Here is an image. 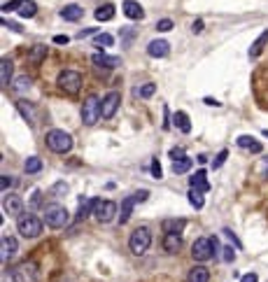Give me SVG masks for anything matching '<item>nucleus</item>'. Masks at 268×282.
<instances>
[{"mask_svg": "<svg viewBox=\"0 0 268 282\" xmlns=\"http://www.w3.org/2000/svg\"><path fill=\"white\" fill-rule=\"evenodd\" d=\"M45 142H47V147L52 149L54 154H68L73 149V135L61 131V128H52L47 133V138H45Z\"/></svg>", "mask_w": 268, "mask_h": 282, "instance_id": "1", "label": "nucleus"}, {"mask_svg": "<svg viewBox=\"0 0 268 282\" xmlns=\"http://www.w3.org/2000/svg\"><path fill=\"white\" fill-rule=\"evenodd\" d=\"M42 215H45V224H47L49 228H63V226H68V222H70L68 210L63 208V205H59V203H49V205H45Z\"/></svg>", "mask_w": 268, "mask_h": 282, "instance_id": "2", "label": "nucleus"}, {"mask_svg": "<svg viewBox=\"0 0 268 282\" xmlns=\"http://www.w3.org/2000/svg\"><path fill=\"white\" fill-rule=\"evenodd\" d=\"M149 245H152V233H149L147 226L135 228L133 233H131V238H128V249H131L135 256L145 254V252L149 249Z\"/></svg>", "mask_w": 268, "mask_h": 282, "instance_id": "3", "label": "nucleus"}, {"mask_svg": "<svg viewBox=\"0 0 268 282\" xmlns=\"http://www.w3.org/2000/svg\"><path fill=\"white\" fill-rule=\"evenodd\" d=\"M17 231L24 238H38L42 233V219L35 215H21L17 219Z\"/></svg>", "mask_w": 268, "mask_h": 282, "instance_id": "4", "label": "nucleus"}, {"mask_svg": "<svg viewBox=\"0 0 268 282\" xmlns=\"http://www.w3.org/2000/svg\"><path fill=\"white\" fill-rule=\"evenodd\" d=\"M56 84H59L61 91H66V94L75 96V94H77V91L82 89L84 80H82V75L77 73V70H63V73L59 75V80H56Z\"/></svg>", "mask_w": 268, "mask_h": 282, "instance_id": "5", "label": "nucleus"}, {"mask_svg": "<svg viewBox=\"0 0 268 282\" xmlns=\"http://www.w3.org/2000/svg\"><path fill=\"white\" fill-rule=\"evenodd\" d=\"M98 119H101V101H98V96H89L82 103V121L87 126H94Z\"/></svg>", "mask_w": 268, "mask_h": 282, "instance_id": "6", "label": "nucleus"}, {"mask_svg": "<svg viewBox=\"0 0 268 282\" xmlns=\"http://www.w3.org/2000/svg\"><path fill=\"white\" fill-rule=\"evenodd\" d=\"M114 215H117V203L114 201H101V198H96V205H94V217L96 222L101 224H107L112 222Z\"/></svg>", "mask_w": 268, "mask_h": 282, "instance_id": "7", "label": "nucleus"}, {"mask_svg": "<svg viewBox=\"0 0 268 282\" xmlns=\"http://www.w3.org/2000/svg\"><path fill=\"white\" fill-rule=\"evenodd\" d=\"M191 256L196 261H208L214 259V249H212V238H198L191 245Z\"/></svg>", "mask_w": 268, "mask_h": 282, "instance_id": "8", "label": "nucleus"}, {"mask_svg": "<svg viewBox=\"0 0 268 282\" xmlns=\"http://www.w3.org/2000/svg\"><path fill=\"white\" fill-rule=\"evenodd\" d=\"M38 277H40V273H38V266H35V263H19V266L12 270L14 282H38Z\"/></svg>", "mask_w": 268, "mask_h": 282, "instance_id": "9", "label": "nucleus"}, {"mask_svg": "<svg viewBox=\"0 0 268 282\" xmlns=\"http://www.w3.org/2000/svg\"><path fill=\"white\" fill-rule=\"evenodd\" d=\"M119 103H121L119 91H110V94L101 101V117L103 119H112L117 108H119Z\"/></svg>", "mask_w": 268, "mask_h": 282, "instance_id": "10", "label": "nucleus"}, {"mask_svg": "<svg viewBox=\"0 0 268 282\" xmlns=\"http://www.w3.org/2000/svg\"><path fill=\"white\" fill-rule=\"evenodd\" d=\"M3 210H5L10 217H21V212H24V201H21V196L5 194V198H3Z\"/></svg>", "mask_w": 268, "mask_h": 282, "instance_id": "11", "label": "nucleus"}, {"mask_svg": "<svg viewBox=\"0 0 268 282\" xmlns=\"http://www.w3.org/2000/svg\"><path fill=\"white\" fill-rule=\"evenodd\" d=\"M91 63H94L96 68H105V70H112V68L121 66V59H119V56H107L105 52L101 49L98 54L91 56Z\"/></svg>", "mask_w": 268, "mask_h": 282, "instance_id": "12", "label": "nucleus"}, {"mask_svg": "<svg viewBox=\"0 0 268 282\" xmlns=\"http://www.w3.org/2000/svg\"><path fill=\"white\" fill-rule=\"evenodd\" d=\"M121 10H124V14H126L128 19H133V21L145 19V10H142V5L140 3H135V0H124Z\"/></svg>", "mask_w": 268, "mask_h": 282, "instance_id": "13", "label": "nucleus"}, {"mask_svg": "<svg viewBox=\"0 0 268 282\" xmlns=\"http://www.w3.org/2000/svg\"><path fill=\"white\" fill-rule=\"evenodd\" d=\"M17 249H19V242H17V238H12V235H5L3 238V242H0V252H3V261H10L14 254H17Z\"/></svg>", "mask_w": 268, "mask_h": 282, "instance_id": "14", "label": "nucleus"}, {"mask_svg": "<svg viewBox=\"0 0 268 282\" xmlns=\"http://www.w3.org/2000/svg\"><path fill=\"white\" fill-rule=\"evenodd\" d=\"M147 54L152 56V59H163V56L170 54V45H168L166 40H152L147 45Z\"/></svg>", "mask_w": 268, "mask_h": 282, "instance_id": "15", "label": "nucleus"}, {"mask_svg": "<svg viewBox=\"0 0 268 282\" xmlns=\"http://www.w3.org/2000/svg\"><path fill=\"white\" fill-rule=\"evenodd\" d=\"M189 184L194 189H201L203 194L205 191H210V182H208V173L205 170H196L194 173V177H189Z\"/></svg>", "mask_w": 268, "mask_h": 282, "instance_id": "16", "label": "nucleus"}, {"mask_svg": "<svg viewBox=\"0 0 268 282\" xmlns=\"http://www.w3.org/2000/svg\"><path fill=\"white\" fill-rule=\"evenodd\" d=\"M133 205H135L133 196H126V198L121 201V205H119V224H126L128 219H131V215H133Z\"/></svg>", "mask_w": 268, "mask_h": 282, "instance_id": "17", "label": "nucleus"}, {"mask_svg": "<svg viewBox=\"0 0 268 282\" xmlns=\"http://www.w3.org/2000/svg\"><path fill=\"white\" fill-rule=\"evenodd\" d=\"M182 247V233H166L163 235V249L175 254L177 249Z\"/></svg>", "mask_w": 268, "mask_h": 282, "instance_id": "18", "label": "nucleus"}, {"mask_svg": "<svg viewBox=\"0 0 268 282\" xmlns=\"http://www.w3.org/2000/svg\"><path fill=\"white\" fill-rule=\"evenodd\" d=\"M238 147H242V149H249V152H252V154H261V142H256L254 138H252V135H240V138H238Z\"/></svg>", "mask_w": 268, "mask_h": 282, "instance_id": "19", "label": "nucleus"}, {"mask_svg": "<svg viewBox=\"0 0 268 282\" xmlns=\"http://www.w3.org/2000/svg\"><path fill=\"white\" fill-rule=\"evenodd\" d=\"M17 12H19L21 19H33L35 14H38V5H35V0H21Z\"/></svg>", "mask_w": 268, "mask_h": 282, "instance_id": "20", "label": "nucleus"}, {"mask_svg": "<svg viewBox=\"0 0 268 282\" xmlns=\"http://www.w3.org/2000/svg\"><path fill=\"white\" fill-rule=\"evenodd\" d=\"M84 17V10H82L80 5H66L63 10H61V19L63 21H77Z\"/></svg>", "mask_w": 268, "mask_h": 282, "instance_id": "21", "label": "nucleus"}, {"mask_svg": "<svg viewBox=\"0 0 268 282\" xmlns=\"http://www.w3.org/2000/svg\"><path fill=\"white\" fill-rule=\"evenodd\" d=\"M94 205H96V198H84L82 196L80 205H77V219H87L89 215H94Z\"/></svg>", "mask_w": 268, "mask_h": 282, "instance_id": "22", "label": "nucleus"}, {"mask_svg": "<svg viewBox=\"0 0 268 282\" xmlns=\"http://www.w3.org/2000/svg\"><path fill=\"white\" fill-rule=\"evenodd\" d=\"M187 282H210V270L205 266H194L189 270Z\"/></svg>", "mask_w": 268, "mask_h": 282, "instance_id": "23", "label": "nucleus"}, {"mask_svg": "<svg viewBox=\"0 0 268 282\" xmlns=\"http://www.w3.org/2000/svg\"><path fill=\"white\" fill-rule=\"evenodd\" d=\"M191 166H194V159H189V156L184 154V156H180V159H175L173 161V173L175 175H184V173L191 170Z\"/></svg>", "mask_w": 268, "mask_h": 282, "instance_id": "24", "label": "nucleus"}, {"mask_svg": "<svg viewBox=\"0 0 268 282\" xmlns=\"http://www.w3.org/2000/svg\"><path fill=\"white\" fill-rule=\"evenodd\" d=\"M184 226H187L184 219H163V222H161L163 233H182V228Z\"/></svg>", "mask_w": 268, "mask_h": 282, "instance_id": "25", "label": "nucleus"}, {"mask_svg": "<svg viewBox=\"0 0 268 282\" xmlns=\"http://www.w3.org/2000/svg\"><path fill=\"white\" fill-rule=\"evenodd\" d=\"M266 42H268V28L263 31L261 35H259V38H256L254 42H252V47H249V59H256V56L261 54V52H263V45H266Z\"/></svg>", "mask_w": 268, "mask_h": 282, "instance_id": "26", "label": "nucleus"}, {"mask_svg": "<svg viewBox=\"0 0 268 282\" xmlns=\"http://www.w3.org/2000/svg\"><path fill=\"white\" fill-rule=\"evenodd\" d=\"M173 121H175V126L180 128L182 133H191V121H189V114L187 112H175V117H173Z\"/></svg>", "mask_w": 268, "mask_h": 282, "instance_id": "27", "label": "nucleus"}, {"mask_svg": "<svg viewBox=\"0 0 268 282\" xmlns=\"http://www.w3.org/2000/svg\"><path fill=\"white\" fill-rule=\"evenodd\" d=\"M10 80H12V61L3 59V61H0V84H3V87H7V84H10Z\"/></svg>", "mask_w": 268, "mask_h": 282, "instance_id": "28", "label": "nucleus"}, {"mask_svg": "<svg viewBox=\"0 0 268 282\" xmlns=\"http://www.w3.org/2000/svg\"><path fill=\"white\" fill-rule=\"evenodd\" d=\"M189 203L194 205V210H201L203 205H205V198H203V191L201 189H189Z\"/></svg>", "mask_w": 268, "mask_h": 282, "instance_id": "29", "label": "nucleus"}, {"mask_svg": "<svg viewBox=\"0 0 268 282\" xmlns=\"http://www.w3.org/2000/svg\"><path fill=\"white\" fill-rule=\"evenodd\" d=\"M94 17H96V21H110L114 17V5H103V7H98L94 12Z\"/></svg>", "mask_w": 268, "mask_h": 282, "instance_id": "30", "label": "nucleus"}, {"mask_svg": "<svg viewBox=\"0 0 268 282\" xmlns=\"http://www.w3.org/2000/svg\"><path fill=\"white\" fill-rule=\"evenodd\" d=\"M24 170H26L28 175L40 173V170H42V159H38V156H28L26 163H24Z\"/></svg>", "mask_w": 268, "mask_h": 282, "instance_id": "31", "label": "nucleus"}, {"mask_svg": "<svg viewBox=\"0 0 268 282\" xmlns=\"http://www.w3.org/2000/svg\"><path fill=\"white\" fill-rule=\"evenodd\" d=\"M45 56H47V47H45V45H35V47L31 49V54H28V59H31V63H35V66H38Z\"/></svg>", "mask_w": 268, "mask_h": 282, "instance_id": "32", "label": "nucleus"}, {"mask_svg": "<svg viewBox=\"0 0 268 282\" xmlns=\"http://www.w3.org/2000/svg\"><path fill=\"white\" fill-rule=\"evenodd\" d=\"M96 47L98 49H105V47H112L114 45V38L110 33H101V35H96Z\"/></svg>", "mask_w": 268, "mask_h": 282, "instance_id": "33", "label": "nucleus"}, {"mask_svg": "<svg viewBox=\"0 0 268 282\" xmlns=\"http://www.w3.org/2000/svg\"><path fill=\"white\" fill-rule=\"evenodd\" d=\"M135 94L140 96V98H152L156 94V84H145V87L135 89Z\"/></svg>", "mask_w": 268, "mask_h": 282, "instance_id": "34", "label": "nucleus"}, {"mask_svg": "<svg viewBox=\"0 0 268 282\" xmlns=\"http://www.w3.org/2000/svg\"><path fill=\"white\" fill-rule=\"evenodd\" d=\"M28 87H31V80H28V77H17L12 89L17 91V94H24V91H28Z\"/></svg>", "mask_w": 268, "mask_h": 282, "instance_id": "35", "label": "nucleus"}, {"mask_svg": "<svg viewBox=\"0 0 268 282\" xmlns=\"http://www.w3.org/2000/svg\"><path fill=\"white\" fill-rule=\"evenodd\" d=\"M17 108H19V112L28 119V124H33V110H31V105H26V101H19L17 103Z\"/></svg>", "mask_w": 268, "mask_h": 282, "instance_id": "36", "label": "nucleus"}, {"mask_svg": "<svg viewBox=\"0 0 268 282\" xmlns=\"http://www.w3.org/2000/svg\"><path fill=\"white\" fill-rule=\"evenodd\" d=\"M226 159H228V152H226V149H221L219 154L214 156V161H212V170L221 168V166H224V161H226Z\"/></svg>", "mask_w": 268, "mask_h": 282, "instance_id": "37", "label": "nucleus"}, {"mask_svg": "<svg viewBox=\"0 0 268 282\" xmlns=\"http://www.w3.org/2000/svg\"><path fill=\"white\" fill-rule=\"evenodd\" d=\"M224 235H226V238H228V242H233V247H238V249L242 247V242L238 240V235H235L233 231H231V228H224Z\"/></svg>", "mask_w": 268, "mask_h": 282, "instance_id": "38", "label": "nucleus"}, {"mask_svg": "<svg viewBox=\"0 0 268 282\" xmlns=\"http://www.w3.org/2000/svg\"><path fill=\"white\" fill-rule=\"evenodd\" d=\"M14 184V180H12V175H3L0 177V189H3V194H7V189Z\"/></svg>", "mask_w": 268, "mask_h": 282, "instance_id": "39", "label": "nucleus"}, {"mask_svg": "<svg viewBox=\"0 0 268 282\" xmlns=\"http://www.w3.org/2000/svg\"><path fill=\"white\" fill-rule=\"evenodd\" d=\"M156 31H161V33H168V31H173V21H170V19H161L159 24H156Z\"/></svg>", "mask_w": 268, "mask_h": 282, "instance_id": "40", "label": "nucleus"}, {"mask_svg": "<svg viewBox=\"0 0 268 282\" xmlns=\"http://www.w3.org/2000/svg\"><path fill=\"white\" fill-rule=\"evenodd\" d=\"M221 252H224V261H228V263L235 261V252H233V247H231V245H228V247H224Z\"/></svg>", "mask_w": 268, "mask_h": 282, "instance_id": "41", "label": "nucleus"}, {"mask_svg": "<svg viewBox=\"0 0 268 282\" xmlns=\"http://www.w3.org/2000/svg\"><path fill=\"white\" fill-rule=\"evenodd\" d=\"M152 175H154L156 180H161V177H163V170H161V163L156 161V159H154V161H152Z\"/></svg>", "mask_w": 268, "mask_h": 282, "instance_id": "42", "label": "nucleus"}, {"mask_svg": "<svg viewBox=\"0 0 268 282\" xmlns=\"http://www.w3.org/2000/svg\"><path fill=\"white\" fill-rule=\"evenodd\" d=\"M147 196H149L147 189H140V191H135L133 194V198H135V203H142V201H147Z\"/></svg>", "mask_w": 268, "mask_h": 282, "instance_id": "43", "label": "nucleus"}, {"mask_svg": "<svg viewBox=\"0 0 268 282\" xmlns=\"http://www.w3.org/2000/svg\"><path fill=\"white\" fill-rule=\"evenodd\" d=\"M19 3H21V0H12V3H5V5H3V12H12V10H17V7H19Z\"/></svg>", "mask_w": 268, "mask_h": 282, "instance_id": "44", "label": "nucleus"}, {"mask_svg": "<svg viewBox=\"0 0 268 282\" xmlns=\"http://www.w3.org/2000/svg\"><path fill=\"white\" fill-rule=\"evenodd\" d=\"M180 156H184V149H182V147H173V149H170V159H173V161H175V159H180Z\"/></svg>", "mask_w": 268, "mask_h": 282, "instance_id": "45", "label": "nucleus"}, {"mask_svg": "<svg viewBox=\"0 0 268 282\" xmlns=\"http://www.w3.org/2000/svg\"><path fill=\"white\" fill-rule=\"evenodd\" d=\"M68 42H70L68 35H54V45H68Z\"/></svg>", "mask_w": 268, "mask_h": 282, "instance_id": "46", "label": "nucleus"}, {"mask_svg": "<svg viewBox=\"0 0 268 282\" xmlns=\"http://www.w3.org/2000/svg\"><path fill=\"white\" fill-rule=\"evenodd\" d=\"M163 128H166V131L170 128V114H168V108H166V105H163Z\"/></svg>", "mask_w": 268, "mask_h": 282, "instance_id": "47", "label": "nucleus"}, {"mask_svg": "<svg viewBox=\"0 0 268 282\" xmlns=\"http://www.w3.org/2000/svg\"><path fill=\"white\" fill-rule=\"evenodd\" d=\"M191 31H194V33H201L203 31V19H196L194 26H191Z\"/></svg>", "mask_w": 268, "mask_h": 282, "instance_id": "48", "label": "nucleus"}, {"mask_svg": "<svg viewBox=\"0 0 268 282\" xmlns=\"http://www.w3.org/2000/svg\"><path fill=\"white\" fill-rule=\"evenodd\" d=\"M61 191L66 194V191H68V184H63V182H59V184L54 187V194H61Z\"/></svg>", "mask_w": 268, "mask_h": 282, "instance_id": "49", "label": "nucleus"}, {"mask_svg": "<svg viewBox=\"0 0 268 282\" xmlns=\"http://www.w3.org/2000/svg\"><path fill=\"white\" fill-rule=\"evenodd\" d=\"M212 249H214V259H219V240L212 235Z\"/></svg>", "mask_w": 268, "mask_h": 282, "instance_id": "50", "label": "nucleus"}, {"mask_svg": "<svg viewBox=\"0 0 268 282\" xmlns=\"http://www.w3.org/2000/svg\"><path fill=\"white\" fill-rule=\"evenodd\" d=\"M203 103H205V105H210V108H221V103H219V101H214V98H205Z\"/></svg>", "mask_w": 268, "mask_h": 282, "instance_id": "51", "label": "nucleus"}, {"mask_svg": "<svg viewBox=\"0 0 268 282\" xmlns=\"http://www.w3.org/2000/svg\"><path fill=\"white\" fill-rule=\"evenodd\" d=\"M240 282H256V273H247V275H242Z\"/></svg>", "mask_w": 268, "mask_h": 282, "instance_id": "52", "label": "nucleus"}, {"mask_svg": "<svg viewBox=\"0 0 268 282\" xmlns=\"http://www.w3.org/2000/svg\"><path fill=\"white\" fill-rule=\"evenodd\" d=\"M40 191H35V194H33V198H31V205H40Z\"/></svg>", "mask_w": 268, "mask_h": 282, "instance_id": "53", "label": "nucleus"}, {"mask_svg": "<svg viewBox=\"0 0 268 282\" xmlns=\"http://www.w3.org/2000/svg\"><path fill=\"white\" fill-rule=\"evenodd\" d=\"M96 31H98V28H87V31H82L80 33V38H89V35H94Z\"/></svg>", "mask_w": 268, "mask_h": 282, "instance_id": "54", "label": "nucleus"}, {"mask_svg": "<svg viewBox=\"0 0 268 282\" xmlns=\"http://www.w3.org/2000/svg\"><path fill=\"white\" fill-rule=\"evenodd\" d=\"M263 173H266V177H268V159H263Z\"/></svg>", "mask_w": 268, "mask_h": 282, "instance_id": "55", "label": "nucleus"}, {"mask_svg": "<svg viewBox=\"0 0 268 282\" xmlns=\"http://www.w3.org/2000/svg\"><path fill=\"white\" fill-rule=\"evenodd\" d=\"M263 138H268V128H263Z\"/></svg>", "mask_w": 268, "mask_h": 282, "instance_id": "56", "label": "nucleus"}]
</instances>
